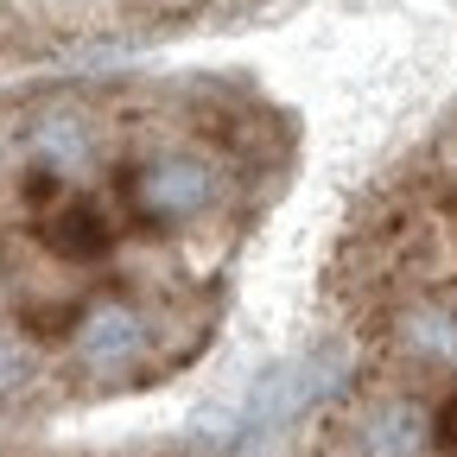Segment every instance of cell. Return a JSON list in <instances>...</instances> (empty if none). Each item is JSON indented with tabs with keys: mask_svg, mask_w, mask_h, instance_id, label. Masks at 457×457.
Instances as JSON below:
<instances>
[]
</instances>
